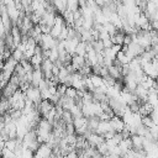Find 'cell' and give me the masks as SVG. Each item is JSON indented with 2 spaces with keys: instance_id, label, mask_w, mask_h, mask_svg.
Segmentation results:
<instances>
[{
  "instance_id": "obj_1",
  "label": "cell",
  "mask_w": 158,
  "mask_h": 158,
  "mask_svg": "<svg viewBox=\"0 0 158 158\" xmlns=\"http://www.w3.org/2000/svg\"><path fill=\"white\" fill-rule=\"evenodd\" d=\"M25 94H26V96H27L28 100H31V101L35 102L36 106H38V105L42 102V98H41V90H40V88H35V86L31 85V88H30Z\"/></svg>"
},
{
  "instance_id": "obj_2",
  "label": "cell",
  "mask_w": 158,
  "mask_h": 158,
  "mask_svg": "<svg viewBox=\"0 0 158 158\" xmlns=\"http://www.w3.org/2000/svg\"><path fill=\"white\" fill-rule=\"evenodd\" d=\"M53 109H54V105H53L49 100H42V102L37 106L38 112H40V115H41L43 118H46V117L48 116V114H49Z\"/></svg>"
},
{
  "instance_id": "obj_3",
  "label": "cell",
  "mask_w": 158,
  "mask_h": 158,
  "mask_svg": "<svg viewBox=\"0 0 158 158\" xmlns=\"http://www.w3.org/2000/svg\"><path fill=\"white\" fill-rule=\"evenodd\" d=\"M110 125H111V128L116 132V133H120L125 130L126 127V123L123 121V118L121 117H117V116H114L111 120H110Z\"/></svg>"
},
{
  "instance_id": "obj_4",
  "label": "cell",
  "mask_w": 158,
  "mask_h": 158,
  "mask_svg": "<svg viewBox=\"0 0 158 158\" xmlns=\"http://www.w3.org/2000/svg\"><path fill=\"white\" fill-rule=\"evenodd\" d=\"M52 153H53V149H52V147H51L49 144H47V143H42V144L40 146V148H38V151L36 152V154H37L40 158H51Z\"/></svg>"
},
{
  "instance_id": "obj_5",
  "label": "cell",
  "mask_w": 158,
  "mask_h": 158,
  "mask_svg": "<svg viewBox=\"0 0 158 158\" xmlns=\"http://www.w3.org/2000/svg\"><path fill=\"white\" fill-rule=\"evenodd\" d=\"M86 139H88V142H89L90 147H95V148H96L98 146H100L101 143H104V142H105L104 136H100V135H98V133H95V132L90 133V135H89V137H88Z\"/></svg>"
},
{
  "instance_id": "obj_6",
  "label": "cell",
  "mask_w": 158,
  "mask_h": 158,
  "mask_svg": "<svg viewBox=\"0 0 158 158\" xmlns=\"http://www.w3.org/2000/svg\"><path fill=\"white\" fill-rule=\"evenodd\" d=\"M44 80V74L42 72V69H35L33 70V75H32V83L31 85L35 88H38L40 84Z\"/></svg>"
},
{
  "instance_id": "obj_7",
  "label": "cell",
  "mask_w": 158,
  "mask_h": 158,
  "mask_svg": "<svg viewBox=\"0 0 158 158\" xmlns=\"http://www.w3.org/2000/svg\"><path fill=\"white\" fill-rule=\"evenodd\" d=\"M17 90H19V86H16V85L9 83V84L2 89V98L10 99L11 96H14V94H15Z\"/></svg>"
},
{
  "instance_id": "obj_8",
  "label": "cell",
  "mask_w": 158,
  "mask_h": 158,
  "mask_svg": "<svg viewBox=\"0 0 158 158\" xmlns=\"http://www.w3.org/2000/svg\"><path fill=\"white\" fill-rule=\"evenodd\" d=\"M110 131H114V130L111 128L110 121H100L99 127H98V130H96L95 133H98V135H100V136H104L105 133H107V132H110Z\"/></svg>"
},
{
  "instance_id": "obj_9",
  "label": "cell",
  "mask_w": 158,
  "mask_h": 158,
  "mask_svg": "<svg viewBox=\"0 0 158 158\" xmlns=\"http://www.w3.org/2000/svg\"><path fill=\"white\" fill-rule=\"evenodd\" d=\"M132 141V146L135 151H142L143 149V144H144V137H141L138 135H135L131 137Z\"/></svg>"
},
{
  "instance_id": "obj_10",
  "label": "cell",
  "mask_w": 158,
  "mask_h": 158,
  "mask_svg": "<svg viewBox=\"0 0 158 158\" xmlns=\"http://www.w3.org/2000/svg\"><path fill=\"white\" fill-rule=\"evenodd\" d=\"M153 111H154V106H153L152 104H149V102H144V104H142L141 107H139V115H141L142 117H144V116H151V115L153 114Z\"/></svg>"
},
{
  "instance_id": "obj_11",
  "label": "cell",
  "mask_w": 158,
  "mask_h": 158,
  "mask_svg": "<svg viewBox=\"0 0 158 158\" xmlns=\"http://www.w3.org/2000/svg\"><path fill=\"white\" fill-rule=\"evenodd\" d=\"M118 147H120V149L122 151V153H123V154H125V153H127L128 151L133 149V146H132V141H131V138H123V139L120 142ZM123 154H122V156H123Z\"/></svg>"
},
{
  "instance_id": "obj_12",
  "label": "cell",
  "mask_w": 158,
  "mask_h": 158,
  "mask_svg": "<svg viewBox=\"0 0 158 158\" xmlns=\"http://www.w3.org/2000/svg\"><path fill=\"white\" fill-rule=\"evenodd\" d=\"M53 2V6L57 11V14H63L64 11H67V1L65 0H56V1H52Z\"/></svg>"
},
{
  "instance_id": "obj_13",
  "label": "cell",
  "mask_w": 158,
  "mask_h": 158,
  "mask_svg": "<svg viewBox=\"0 0 158 158\" xmlns=\"http://www.w3.org/2000/svg\"><path fill=\"white\" fill-rule=\"evenodd\" d=\"M125 36H126V33L123 32V30H121V31H118V32H117L115 36L110 37V40L112 41V43H114V44H120V46H123Z\"/></svg>"
},
{
  "instance_id": "obj_14",
  "label": "cell",
  "mask_w": 158,
  "mask_h": 158,
  "mask_svg": "<svg viewBox=\"0 0 158 158\" xmlns=\"http://www.w3.org/2000/svg\"><path fill=\"white\" fill-rule=\"evenodd\" d=\"M72 64H73V67L77 69V70H79L80 68H83L84 65H85V57H80V56H73V59H72Z\"/></svg>"
},
{
  "instance_id": "obj_15",
  "label": "cell",
  "mask_w": 158,
  "mask_h": 158,
  "mask_svg": "<svg viewBox=\"0 0 158 158\" xmlns=\"http://www.w3.org/2000/svg\"><path fill=\"white\" fill-rule=\"evenodd\" d=\"M11 36L14 37L15 44L19 47V44L21 43V40H22V33H21V30H20L17 26H14V27H12V30H11Z\"/></svg>"
},
{
  "instance_id": "obj_16",
  "label": "cell",
  "mask_w": 158,
  "mask_h": 158,
  "mask_svg": "<svg viewBox=\"0 0 158 158\" xmlns=\"http://www.w3.org/2000/svg\"><path fill=\"white\" fill-rule=\"evenodd\" d=\"M60 120H62L65 125H68V123H73V121H74V116H73V114H72L69 110H64L63 114H62Z\"/></svg>"
},
{
  "instance_id": "obj_17",
  "label": "cell",
  "mask_w": 158,
  "mask_h": 158,
  "mask_svg": "<svg viewBox=\"0 0 158 158\" xmlns=\"http://www.w3.org/2000/svg\"><path fill=\"white\" fill-rule=\"evenodd\" d=\"M89 78L91 79V81H93V84H94L95 89L101 88V86H104V85H105V84H104V78H101L100 75H94V74H91Z\"/></svg>"
},
{
  "instance_id": "obj_18",
  "label": "cell",
  "mask_w": 158,
  "mask_h": 158,
  "mask_svg": "<svg viewBox=\"0 0 158 158\" xmlns=\"http://www.w3.org/2000/svg\"><path fill=\"white\" fill-rule=\"evenodd\" d=\"M116 59L122 64V65H125V64H130V62L132 60L130 57H127V54L126 53H123L122 51L121 52H118L117 54H116Z\"/></svg>"
},
{
  "instance_id": "obj_19",
  "label": "cell",
  "mask_w": 158,
  "mask_h": 158,
  "mask_svg": "<svg viewBox=\"0 0 158 158\" xmlns=\"http://www.w3.org/2000/svg\"><path fill=\"white\" fill-rule=\"evenodd\" d=\"M75 54L77 56H80V57H85L86 56V43L85 42H81L78 44L77 47V51H75Z\"/></svg>"
},
{
  "instance_id": "obj_20",
  "label": "cell",
  "mask_w": 158,
  "mask_h": 158,
  "mask_svg": "<svg viewBox=\"0 0 158 158\" xmlns=\"http://www.w3.org/2000/svg\"><path fill=\"white\" fill-rule=\"evenodd\" d=\"M91 44H93V48H94V51H95L96 53H102V52H104V49H105L104 43H102V41H101V40L93 41V42H91Z\"/></svg>"
},
{
  "instance_id": "obj_21",
  "label": "cell",
  "mask_w": 158,
  "mask_h": 158,
  "mask_svg": "<svg viewBox=\"0 0 158 158\" xmlns=\"http://www.w3.org/2000/svg\"><path fill=\"white\" fill-rule=\"evenodd\" d=\"M67 10L68 11H72V12L79 10V1H77V0H69V1H67Z\"/></svg>"
},
{
  "instance_id": "obj_22",
  "label": "cell",
  "mask_w": 158,
  "mask_h": 158,
  "mask_svg": "<svg viewBox=\"0 0 158 158\" xmlns=\"http://www.w3.org/2000/svg\"><path fill=\"white\" fill-rule=\"evenodd\" d=\"M142 125L146 127V128H152L153 126H156V123H154V121L152 120V117L151 116H144V117H142Z\"/></svg>"
},
{
  "instance_id": "obj_23",
  "label": "cell",
  "mask_w": 158,
  "mask_h": 158,
  "mask_svg": "<svg viewBox=\"0 0 158 158\" xmlns=\"http://www.w3.org/2000/svg\"><path fill=\"white\" fill-rule=\"evenodd\" d=\"M12 58H14L17 63H20L21 60H23V59H25V53L16 48L15 51H12Z\"/></svg>"
},
{
  "instance_id": "obj_24",
  "label": "cell",
  "mask_w": 158,
  "mask_h": 158,
  "mask_svg": "<svg viewBox=\"0 0 158 158\" xmlns=\"http://www.w3.org/2000/svg\"><path fill=\"white\" fill-rule=\"evenodd\" d=\"M65 96H67V98H69V99H73V100H75V99L78 98V90H77L75 88H73V86H69V88L67 89Z\"/></svg>"
},
{
  "instance_id": "obj_25",
  "label": "cell",
  "mask_w": 158,
  "mask_h": 158,
  "mask_svg": "<svg viewBox=\"0 0 158 158\" xmlns=\"http://www.w3.org/2000/svg\"><path fill=\"white\" fill-rule=\"evenodd\" d=\"M96 149H98V152H99L102 157L109 156V147H107L106 142H104V143H101L100 146H98V147H96Z\"/></svg>"
},
{
  "instance_id": "obj_26",
  "label": "cell",
  "mask_w": 158,
  "mask_h": 158,
  "mask_svg": "<svg viewBox=\"0 0 158 158\" xmlns=\"http://www.w3.org/2000/svg\"><path fill=\"white\" fill-rule=\"evenodd\" d=\"M62 28H63V27H60V26H56V25H54V26L52 27V30H51V36H52L54 40H58L59 36H60Z\"/></svg>"
},
{
  "instance_id": "obj_27",
  "label": "cell",
  "mask_w": 158,
  "mask_h": 158,
  "mask_svg": "<svg viewBox=\"0 0 158 158\" xmlns=\"http://www.w3.org/2000/svg\"><path fill=\"white\" fill-rule=\"evenodd\" d=\"M78 72H79V73H80L83 77H90V75L93 74V68L85 64V65H84L83 68H80Z\"/></svg>"
},
{
  "instance_id": "obj_28",
  "label": "cell",
  "mask_w": 158,
  "mask_h": 158,
  "mask_svg": "<svg viewBox=\"0 0 158 158\" xmlns=\"http://www.w3.org/2000/svg\"><path fill=\"white\" fill-rule=\"evenodd\" d=\"M49 59L56 63L58 59H59V51H58V47H54L51 49V54H49Z\"/></svg>"
},
{
  "instance_id": "obj_29",
  "label": "cell",
  "mask_w": 158,
  "mask_h": 158,
  "mask_svg": "<svg viewBox=\"0 0 158 158\" xmlns=\"http://www.w3.org/2000/svg\"><path fill=\"white\" fill-rule=\"evenodd\" d=\"M67 89H68L67 85H64V84H59V85L57 86V94H58L60 98H62V96H65Z\"/></svg>"
},
{
  "instance_id": "obj_30",
  "label": "cell",
  "mask_w": 158,
  "mask_h": 158,
  "mask_svg": "<svg viewBox=\"0 0 158 158\" xmlns=\"http://www.w3.org/2000/svg\"><path fill=\"white\" fill-rule=\"evenodd\" d=\"M51 96H52V94H51L49 89H43V90H41V98H42V100H49Z\"/></svg>"
},
{
  "instance_id": "obj_31",
  "label": "cell",
  "mask_w": 158,
  "mask_h": 158,
  "mask_svg": "<svg viewBox=\"0 0 158 158\" xmlns=\"http://www.w3.org/2000/svg\"><path fill=\"white\" fill-rule=\"evenodd\" d=\"M65 135H75V127L73 123H68L65 126Z\"/></svg>"
},
{
  "instance_id": "obj_32",
  "label": "cell",
  "mask_w": 158,
  "mask_h": 158,
  "mask_svg": "<svg viewBox=\"0 0 158 158\" xmlns=\"http://www.w3.org/2000/svg\"><path fill=\"white\" fill-rule=\"evenodd\" d=\"M102 43H104V47H105V49H110V48H112V46H114V43H112V41L109 38V40H105V41H102Z\"/></svg>"
},
{
  "instance_id": "obj_33",
  "label": "cell",
  "mask_w": 158,
  "mask_h": 158,
  "mask_svg": "<svg viewBox=\"0 0 158 158\" xmlns=\"http://www.w3.org/2000/svg\"><path fill=\"white\" fill-rule=\"evenodd\" d=\"M132 43V36L131 35H126L125 36V41H123V46H130Z\"/></svg>"
},
{
  "instance_id": "obj_34",
  "label": "cell",
  "mask_w": 158,
  "mask_h": 158,
  "mask_svg": "<svg viewBox=\"0 0 158 158\" xmlns=\"http://www.w3.org/2000/svg\"><path fill=\"white\" fill-rule=\"evenodd\" d=\"M59 72H60V68H58V67L54 64V65H53V69H52L53 77H54V78H58V77H59Z\"/></svg>"
},
{
  "instance_id": "obj_35",
  "label": "cell",
  "mask_w": 158,
  "mask_h": 158,
  "mask_svg": "<svg viewBox=\"0 0 158 158\" xmlns=\"http://www.w3.org/2000/svg\"><path fill=\"white\" fill-rule=\"evenodd\" d=\"M111 49H112V51H114V52L117 54L118 52H121V51H122V46H120V44H114Z\"/></svg>"
},
{
  "instance_id": "obj_36",
  "label": "cell",
  "mask_w": 158,
  "mask_h": 158,
  "mask_svg": "<svg viewBox=\"0 0 158 158\" xmlns=\"http://www.w3.org/2000/svg\"><path fill=\"white\" fill-rule=\"evenodd\" d=\"M152 49L154 51V53H156V56L158 57V46H154V47H152Z\"/></svg>"
}]
</instances>
